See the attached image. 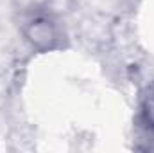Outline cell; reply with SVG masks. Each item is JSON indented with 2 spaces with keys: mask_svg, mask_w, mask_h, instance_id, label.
<instances>
[{
  "mask_svg": "<svg viewBox=\"0 0 154 153\" xmlns=\"http://www.w3.org/2000/svg\"><path fill=\"white\" fill-rule=\"evenodd\" d=\"M52 29H50V25L47 24V22H43V20H38L36 24L32 22V33H31V40L32 41H48V40H52Z\"/></svg>",
  "mask_w": 154,
  "mask_h": 153,
  "instance_id": "1",
  "label": "cell"
},
{
  "mask_svg": "<svg viewBox=\"0 0 154 153\" xmlns=\"http://www.w3.org/2000/svg\"><path fill=\"white\" fill-rule=\"evenodd\" d=\"M143 117L154 128V83L147 88L145 97H143Z\"/></svg>",
  "mask_w": 154,
  "mask_h": 153,
  "instance_id": "2",
  "label": "cell"
}]
</instances>
